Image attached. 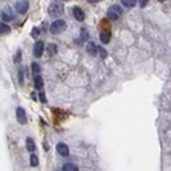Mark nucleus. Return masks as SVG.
Returning a JSON list of instances; mask_svg holds the SVG:
<instances>
[{
	"label": "nucleus",
	"mask_w": 171,
	"mask_h": 171,
	"mask_svg": "<svg viewBox=\"0 0 171 171\" xmlns=\"http://www.w3.org/2000/svg\"><path fill=\"white\" fill-rule=\"evenodd\" d=\"M21 61V52L19 50L17 54H16V58H15V62H20Z\"/></svg>",
	"instance_id": "obj_25"
},
{
	"label": "nucleus",
	"mask_w": 171,
	"mask_h": 171,
	"mask_svg": "<svg viewBox=\"0 0 171 171\" xmlns=\"http://www.w3.org/2000/svg\"><path fill=\"white\" fill-rule=\"evenodd\" d=\"M26 149H28V150H29L30 153L34 151L36 145H34V142H33V140H32V138H26Z\"/></svg>",
	"instance_id": "obj_16"
},
{
	"label": "nucleus",
	"mask_w": 171,
	"mask_h": 171,
	"mask_svg": "<svg viewBox=\"0 0 171 171\" xmlns=\"http://www.w3.org/2000/svg\"><path fill=\"white\" fill-rule=\"evenodd\" d=\"M40 66H38L37 63H32V71H33V74L34 75H38V73H40Z\"/></svg>",
	"instance_id": "obj_19"
},
{
	"label": "nucleus",
	"mask_w": 171,
	"mask_h": 171,
	"mask_svg": "<svg viewBox=\"0 0 171 171\" xmlns=\"http://www.w3.org/2000/svg\"><path fill=\"white\" fill-rule=\"evenodd\" d=\"M19 80H20V84L24 83V69L19 70Z\"/></svg>",
	"instance_id": "obj_20"
},
{
	"label": "nucleus",
	"mask_w": 171,
	"mask_h": 171,
	"mask_svg": "<svg viewBox=\"0 0 171 171\" xmlns=\"http://www.w3.org/2000/svg\"><path fill=\"white\" fill-rule=\"evenodd\" d=\"M11 32V28L5 24V23H0V36H4V34H8Z\"/></svg>",
	"instance_id": "obj_14"
},
{
	"label": "nucleus",
	"mask_w": 171,
	"mask_h": 171,
	"mask_svg": "<svg viewBox=\"0 0 171 171\" xmlns=\"http://www.w3.org/2000/svg\"><path fill=\"white\" fill-rule=\"evenodd\" d=\"M87 2H90V3H95V2H97V0H87Z\"/></svg>",
	"instance_id": "obj_27"
},
{
	"label": "nucleus",
	"mask_w": 171,
	"mask_h": 171,
	"mask_svg": "<svg viewBox=\"0 0 171 171\" xmlns=\"http://www.w3.org/2000/svg\"><path fill=\"white\" fill-rule=\"evenodd\" d=\"M38 36H40V29H38V28H33V30H32V37H33V38H37Z\"/></svg>",
	"instance_id": "obj_22"
},
{
	"label": "nucleus",
	"mask_w": 171,
	"mask_h": 171,
	"mask_svg": "<svg viewBox=\"0 0 171 171\" xmlns=\"http://www.w3.org/2000/svg\"><path fill=\"white\" fill-rule=\"evenodd\" d=\"M73 13H74V17L78 20V21H83V20H84V12H83V11H82L79 7H74Z\"/></svg>",
	"instance_id": "obj_8"
},
{
	"label": "nucleus",
	"mask_w": 171,
	"mask_h": 171,
	"mask_svg": "<svg viewBox=\"0 0 171 171\" xmlns=\"http://www.w3.org/2000/svg\"><path fill=\"white\" fill-rule=\"evenodd\" d=\"M16 117H17V121L20 124H26V113H25V109L19 107L16 109Z\"/></svg>",
	"instance_id": "obj_5"
},
{
	"label": "nucleus",
	"mask_w": 171,
	"mask_h": 171,
	"mask_svg": "<svg viewBox=\"0 0 171 171\" xmlns=\"http://www.w3.org/2000/svg\"><path fill=\"white\" fill-rule=\"evenodd\" d=\"M16 11H17L19 13H25L26 11H28V2H25V0L19 2L16 4Z\"/></svg>",
	"instance_id": "obj_7"
},
{
	"label": "nucleus",
	"mask_w": 171,
	"mask_h": 171,
	"mask_svg": "<svg viewBox=\"0 0 171 171\" xmlns=\"http://www.w3.org/2000/svg\"><path fill=\"white\" fill-rule=\"evenodd\" d=\"M43 49H45V45H43L42 41H38L34 43V47H33V54H34V57L40 58L42 54H43Z\"/></svg>",
	"instance_id": "obj_4"
},
{
	"label": "nucleus",
	"mask_w": 171,
	"mask_h": 171,
	"mask_svg": "<svg viewBox=\"0 0 171 171\" xmlns=\"http://www.w3.org/2000/svg\"><path fill=\"white\" fill-rule=\"evenodd\" d=\"M62 171H79V169L74 163H66V164H63Z\"/></svg>",
	"instance_id": "obj_13"
},
{
	"label": "nucleus",
	"mask_w": 171,
	"mask_h": 171,
	"mask_svg": "<svg viewBox=\"0 0 171 171\" xmlns=\"http://www.w3.org/2000/svg\"><path fill=\"white\" fill-rule=\"evenodd\" d=\"M82 38H83V40H87L88 38V33L86 29H82Z\"/></svg>",
	"instance_id": "obj_24"
},
{
	"label": "nucleus",
	"mask_w": 171,
	"mask_h": 171,
	"mask_svg": "<svg viewBox=\"0 0 171 171\" xmlns=\"http://www.w3.org/2000/svg\"><path fill=\"white\" fill-rule=\"evenodd\" d=\"M57 50H58V49H57L56 43H50V45L47 46V53L50 54V56H54V54L57 53Z\"/></svg>",
	"instance_id": "obj_17"
},
{
	"label": "nucleus",
	"mask_w": 171,
	"mask_h": 171,
	"mask_svg": "<svg viewBox=\"0 0 171 171\" xmlns=\"http://www.w3.org/2000/svg\"><path fill=\"white\" fill-rule=\"evenodd\" d=\"M2 19L4 21H11V20H13V16H12V12L7 8L5 11H3V13H2Z\"/></svg>",
	"instance_id": "obj_11"
},
{
	"label": "nucleus",
	"mask_w": 171,
	"mask_h": 171,
	"mask_svg": "<svg viewBox=\"0 0 171 171\" xmlns=\"http://www.w3.org/2000/svg\"><path fill=\"white\" fill-rule=\"evenodd\" d=\"M65 29H66V23L63 20H56L50 25V32L53 34H59V33L65 32Z\"/></svg>",
	"instance_id": "obj_1"
},
{
	"label": "nucleus",
	"mask_w": 171,
	"mask_h": 171,
	"mask_svg": "<svg viewBox=\"0 0 171 171\" xmlns=\"http://www.w3.org/2000/svg\"><path fill=\"white\" fill-rule=\"evenodd\" d=\"M87 53L90 54V56H96V53H97V46L95 45L93 42H88L87 43Z\"/></svg>",
	"instance_id": "obj_9"
},
{
	"label": "nucleus",
	"mask_w": 171,
	"mask_h": 171,
	"mask_svg": "<svg viewBox=\"0 0 171 171\" xmlns=\"http://www.w3.org/2000/svg\"><path fill=\"white\" fill-rule=\"evenodd\" d=\"M63 13V5L59 3H52L50 7H49V15L52 17H59Z\"/></svg>",
	"instance_id": "obj_2"
},
{
	"label": "nucleus",
	"mask_w": 171,
	"mask_h": 171,
	"mask_svg": "<svg viewBox=\"0 0 171 171\" xmlns=\"http://www.w3.org/2000/svg\"><path fill=\"white\" fill-rule=\"evenodd\" d=\"M109 40H111V32H109V30H101V33H100V41L103 43H108Z\"/></svg>",
	"instance_id": "obj_10"
},
{
	"label": "nucleus",
	"mask_w": 171,
	"mask_h": 171,
	"mask_svg": "<svg viewBox=\"0 0 171 171\" xmlns=\"http://www.w3.org/2000/svg\"><path fill=\"white\" fill-rule=\"evenodd\" d=\"M40 100H41V103H46V97H45V93L42 92V90H41V92H40Z\"/></svg>",
	"instance_id": "obj_23"
},
{
	"label": "nucleus",
	"mask_w": 171,
	"mask_h": 171,
	"mask_svg": "<svg viewBox=\"0 0 171 171\" xmlns=\"http://www.w3.org/2000/svg\"><path fill=\"white\" fill-rule=\"evenodd\" d=\"M30 166H33V167L38 166V158H37L36 154H32L30 155Z\"/></svg>",
	"instance_id": "obj_18"
},
{
	"label": "nucleus",
	"mask_w": 171,
	"mask_h": 171,
	"mask_svg": "<svg viewBox=\"0 0 171 171\" xmlns=\"http://www.w3.org/2000/svg\"><path fill=\"white\" fill-rule=\"evenodd\" d=\"M63 2H67V0H63Z\"/></svg>",
	"instance_id": "obj_28"
},
{
	"label": "nucleus",
	"mask_w": 171,
	"mask_h": 171,
	"mask_svg": "<svg viewBox=\"0 0 171 171\" xmlns=\"http://www.w3.org/2000/svg\"><path fill=\"white\" fill-rule=\"evenodd\" d=\"M121 4L126 8H133L137 4V0H121Z\"/></svg>",
	"instance_id": "obj_15"
},
{
	"label": "nucleus",
	"mask_w": 171,
	"mask_h": 171,
	"mask_svg": "<svg viewBox=\"0 0 171 171\" xmlns=\"http://www.w3.org/2000/svg\"><path fill=\"white\" fill-rule=\"evenodd\" d=\"M97 50H99V54H100V57L104 59V58H107V52H106V49H103V47H97Z\"/></svg>",
	"instance_id": "obj_21"
},
{
	"label": "nucleus",
	"mask_w": 171,
	"mask_h": 171,
	"mask_svg": "<svg viewBox=\"0 0 171 171\" xmlns=\"http://www.w3.org/2000/svg\"><path fill=\"white\" fill-rule=\"evenodd\" d=\"M57 151L59 153V155H62V157H67L69 153H70L67 145H66V143H63V142H59L58 145H57Z\"/></svg>",
	"instance_id": "obj_6"
},
{
	"label": "nucleus",
	"mask_w": 171,
	"mask_h": 171,
	"mask_svg": "<svg viewBox=\"0 0 171 171\" xmlns=\"http://www.w3.org/2000/svg\"><path fill=\"white\" fill-rule=\"evenodd\" d=\"M121 15H123V8L120 5H112L108 9V17L111 20H117Z\"/></svg>",
	"instance_id": "obj_3"
},
{
	"label": "nucleus",
	"mask_w": 171,
	"mask_h": 171,
	"mask_svg": "<svg viewBox=\"0 0 171 171\" xmlns=\"http://www.w3.org/2000/svg\"><path fill=\"white\" fill-rule=\"evenodd\" d=\"M161 2H164V0H161Z\"/></svg>",
	"instance_id": "obj_29"
},
{
	"label": "nucleus",
	"mask_w": 171,
	"mask_h": 171,
	"mask_svg": "<svg viewBox=\"0 0 171 171\" xmlns=\"http://www.w3.org/2000/svg\"><path fill=\"white\" fill-rule=\"evenodd\" d=\"M147 3H149V0H140V5H141V7H145Z\"/></svg>",
	"instance_id": "obj_26"
},
{
	"label": "nucleus",
	"mask_w": 171,
	"mask_h": 171,
	"mask_svg": "<svg viewBox=\"0 0 171 171\" xmlns=\"http://www.w3.org/2000/svg\"><path fill=\"white\" fill-rule=\"evenodd\" d=\"M34 87L37 88V90H42V87H43V79L41 78L40 75H36V78H34Z\"/></svg>",
	"instance_id": "obj_12"
}]
</instances>
